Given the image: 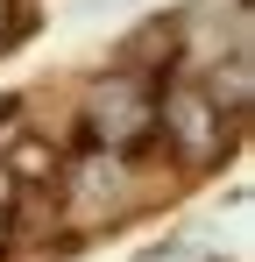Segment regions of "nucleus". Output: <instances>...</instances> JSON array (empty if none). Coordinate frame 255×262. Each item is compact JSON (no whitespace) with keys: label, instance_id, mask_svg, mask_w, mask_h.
I'll return each mask as SVG.
<instances>
[{"label":"nucleus","instance_id":"2","mask_svg":"<svg viewBox=\"0 0 255 262\" xmlns=\"http://www.w3.org/2000/svg\"><path fill=\"white\" fill-rule=\"evenodd\" d=\"M85 142L99 149V156H135V149H149L156 142V78H142V71H107V78H92L85 92Z\"/></svg>","mask_w":255,"mask_h":262},{"label":"nucleus","instance_id":"3","mask_svg":"<svg viewBox=\"0 0 255 262\" xmlns=\"http://www.w3.org/2000/svg\"><path fill=\"white\" fill-rule=\"evenodd\" d=\"M14 241H22V213H14V177L0 170V255H14Z\"/></svg>","mask_w":255,"mask_h":262},{"label":"nucleus","instance_id":"4","mask_svg":"<svg viewBox=\"0 0 255 262\" xmlns=\"http://www.w3.org/2000/svg\"><path fill=\"white\" fill-rule=\"evenodd\" d=\"M14 29H29V14H22V0H0V43H7Z\"/></svg>","mask_w":255,"mask_h":262},{"label":"nucleus","instance_id":"1","mask_svg":"<svg viewBox=\"0 0 255 262\" xmlns=\"http://www.w3.org/2000/svg\"><path fill=\"white\" fill-rule=\"evenodd\" d=\"M234 135H241V121H227L206 99L199 78L170 71L163 85H156V142L170 149L177 170H220V156L234 149Z\"/></svg>","mask_w":255,"mask_h":262},{"label":"nucleus","instance_id":"5","mask_svg":"<svg viewBox=\"0 0 255 262\" xmlns=\"http://www.w3.org/2000/svg\"><path fill=\"white\" fill-rule=\"evenodd\" d=\"M107 7H121V0H78V14H107Z\"/></svg>","mask_w":255,"mask_h":262}]
</instances>
